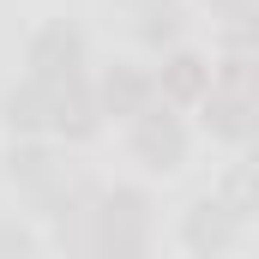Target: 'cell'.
<instances>
[{"mask_svg":"<svg viewBox=\"0 0 259 259\" xmlns=\"http://www.w3.org/2000/svg\"><path fill=\"white\" fill-rule=\"evenodd\" d=\"M30 253H36V235L18 217H0V259H30Z\"/></svg>","mask_w":259,"mask_h":259,"instance_id":"14","label":"cell"},{"mask_svg":"<svg viewBox=\"0 0 259 259\" xmlns=\"http://www.w3.org/2000/svg\"><path fill=\"white\" fill-rule=\"evenodd\" d=\"M0 175H6L18 193H30V187H42L49 175H61V145H55L49 133H12V145H6V157H0Z\"/></svg>","mask_w":259,"mask_h":259,"instance_id":"9","label":"cell"},{"mask_svg":"<svg viewBox=\"0 0 259 259\" xmlns=\"http://www.w3.org/2000/svg\"><path fill=\"white\" fill-rule=\"evenodd\" d=\"M78 253H91V259H145L151 253V193L145 187H97Z\"/></svg>","mask_w":259,"mask_h":259,"instance_id":"1","label":"cell"},{"mask_svg":"<svg viewBox=\"0 0 259 259\" xmlns=\"http://www.w3.org/2000/svg\"><path fill=\"white\" fill-rule=\"evenodd\" d=\"M49 139L55 145H91L103 133V109H97V91H91V72L84 78H66L49 84Z\"/></svg>","mask_w":259,"mask_h":259,"instance_id":"5","label":"cell"},{"mask_svg":"<svg viewBox=\"0 0 259 259\" xmlns=\"http://www.w3.org/2000/svg\"><path fill=\"white\" fill-rule=\"evenodd\" d=\"M193 151V127H187V109H169V103H145L127 121V157L145 175H175Z\"/></svg>","mask_w":259,"mask_h":259,"instance_id":"2","label":"cell"},{"mask_svg":"<svg viewBox=\"0 0 259 259\" xmlns=\"http://www.w3.org/2000/svg\"><path fill=\"white\" fill-rule=\"evenodd\" d=\"M211 84H217V91H259V55L223 49V55L211 61Z\"/></svg>","mask_w":259,"mask_h":259,"instance_id":"13","label":"cell"},{"mask_svg":"<svg viewBox=\"0 0 259 259\" xmlns=\"http://www.w3.org/2000/svg\"><path fill=\"white\" fill-rule=\"evenodd\" d=\"M115 6H121V12H133V6H145V0H115Z\"/></svg>","mask_w":259,"mask_h":259,"instance_id":"16","label":"cell"},{"mask_svg":"<svg viewBox=\"0 0 259 259\" xmlns=\"http://www.w3.org/2000/svg\"><path fill=\"white\" fill-rule=\"evenodd\" d=\"M151 84H157V103H169V109H193L199 97L211 91V55L175 42V49H163V61L151 66Z\"/></svg>","mask_w":259,"mask_h":259,"instance_id":"7","label":"cell"},{"mask_svg":"<svg viewBox=\"0 0 259 259\" xmlns=\"http://www.w3.org/2000/svg\"><path fill=\"white\" fill-rule=\"evenodd\" d=\"M24 72L42 78V84H66V78H84L91 72V42L72 18H42L24 42Z\"/></svg>","mask_w":259,"mask_h":259,"instance_id":"3","label":"cell"},{"mask_svg":"<svg viewBox=\"0 0 259 259\" xmlns=\"http://www.w3.org/2000/svg\"><path fill=\"white\" fill-rule=\"evenodd\" d=\"M91 91H97V109H103V121H133L145 103H157L151 66H139V61H109L97 78H91Z\"/></svg>","mask_w":259,"mask_h":259,"instance_id":"8","label":"cell"},{"mask_svg":"<svg viewBox=\"0 0 259 259\" xmlns=\"http://www.w3.org/2000/svg\"><path fill=\"white\" fill-rule=\"evenodd\" d=\"M0 121L6 133H42L49 127V84L42 78H12L6 91H0Z\"/></svg>","mask_w":259,"mask_h":259,"instance_id":"11","label":"cell"},{"mask_svg":"<svg viewBox=\"0 0 259 259\" xmlns=\"http://www.w3.org/2000/svg\"><path fill=\"white\" fill-rule=\"evenodd\" d=\"M127 24H133V42H139V49L163 55V49L181 42V30H187V6H181V0H145V6L127 12Z\"/></svg>","mask_w":259,"mask_h":259,"instance_id":"10","label":"cell"},{"mask_svg":"<svg viewBox=\"0 0 259 259\" xmlns=\"http://www.w3.org/2000/svg\"><path fill=\"white\" fill-rule=\"evenodd\" d=\"M217 18H241V12H259V0H205Z\"/></svg>","mask_w":259,"mask_h":259,"instance_id":"15","label":"cell"},{"mask_svg":"<svg viewBox=\"0 0 259 259\" xmlns=\"http://www.w3.org/2000/svg\"><path fill=\"white\" fill-rule=\"evenodd\" d=\"M199 127H205V139H217V145H253L259 139V91H205L193 103Z\"/></svg>","mask_w":259,"mask_h":259,"instance_id":"4","label":"cell"},{"mask_svg":"<svg viewBox=\"0 0 259 259\" xmlns=\"http://www.w3.org/2000/svg\"><path fill=\"white\" fill-rule=\"evenodd\" d=\"M211 193H217L235 217H241V223H247V217H259V169H253V163H229V169L217 175V187H211Z\"/></svg>","mask_w":259,"mask_h":259,"instance_id":"12","label":"cell"},{"mask_svg":"<svg viewBox=\"0 0 259 259\" xmlns=\"http://www.w3.org/2000/svg\"><path fill=\"white\" fill-rule=\"evenodd\" d=\"M235 235H241V217H235L217 193L193 199V205L181 211V247H187L193 259H223L229 247H235Z\"/></svg>","mask_w":259,"mask_h":259,"instance_id":"6","label":"cell"}]
</instances>
